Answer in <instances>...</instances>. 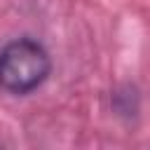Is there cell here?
<instances>
[{
	"label": "cell",
	"mask_w": 150,
	"mask_h": 150,
	"mask_svg": "<svg viewBox=\"0 0 150 150\" xmlns=\"http://www.w3.org/2000/svg\"><path fill=\"white\" fill-rule=\"evenodd\" d=\"M52 75L47 47L30 38H14L0 47V89L12 96H28Z\"/></svg>",
	"instance_id": "6da1fadb"
}]
</instances>
